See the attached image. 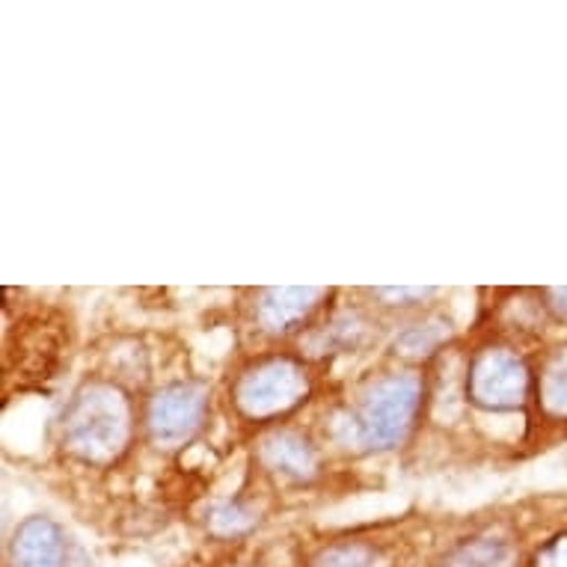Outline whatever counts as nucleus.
<instances>
[{
	"label": "nucleus",
	"mask_w": 567,
	"mask_h": 567,
	"mask_svg": "<svg viewBox=\"0 0 567 567\" xmlns=\"http://www.w3.org/2000/svg\"><path fill=\"white\" fill-rule=\"evenodd\" d=\"M425 404V378L410 369L383 372L357 392V399L333 425V437L348 449L374 455L401 446L416 429Z\"/></svg>",
	"instance_id": "nucleus-1"
},
{
	"label": "nucleus",
	"mask_w": 567,
	"mask_h": 567,
	"mask_svg": "<svg viewBox=\"0 0 567 567\" xmlns=\"http://www.w3.org/2000/svg\"><path fill=\"white\" fill-rule=\"evenodd\" d=\"M134 404L113 381H86L78 386L60 419V443L78 464L107 470L131 449Z\"/></svg>",
	"instance_id": "nucleus-2"
},
{
	"label": "nucleus",
	"mask_w": 567,
	"mask_h": 567,
	"mask_svg": "<svg viewBox=\"0 0 567 567\" xmlns=\"http://www.w3.org/2000/svg\"><path fill=\"white\" fill-rule=\"evenodd\" d=\"M309 392H312V374L300 357L268 353L235 374L229 401L241 419L268 425L303 408Z\"/></svg>",
	"instance_id": "nucleus-3"
},
{
	"label": "nucleus",
	"mask_w": 567,
	"mask_h": 567,
	"mask_svg": "<svg viewBox=\"0 0 567 567\" xmlns=\"http://www.w3.org/2000/svg\"><path fill=\"white\" fill-rule=\"evenodd\" d=\"M532 372L508 344L487 342L473 351L464 372V399L487 413H517L526 408Z\"/></svg>",
	"instance_id": "nucleus-4"
},
{
	"label": "nucleus",
	"mask_w": 567,
	"mask_h": 567,
	"mask_svg": "<svg viewBox=\"0 0 567 567\" xmlns=\"http://www.w3.org/2000/svg\"><path fill=\"white\" fill-rule=\"evenodd\" d=\"M208 386L199 381L164 383L146 404L143 429L158 449L185 446L208 416Z\"/></svg>",
	"instance_id": "nucleus-5"
},
{
	"label": "nucleus",
	"mask_w": 567,
	"mask_h": 567,
	"mask_svg": "<svg viewBox=\"0 0 567 567\" xmlns=\"http://www.w3.org/2000/svg\"><path fill=\"white\" fill-rule=\"evenodd\" d=\"M327 298L324 289H312V286H303V289H261L256 291V300H252V324L256 330L270 339H286V336L303 330V324L312 321L318 309H321V300Z\"/></svg>",
	"instance_id": "nucleus-6"
},
{
	"label": "nucleus",
	"mask_w": 567,
	"mask_h": 567,
	"mask_svg": "<svg viewBox=\"0 0 567 567\" xmlns=\"http://www.w3.org/2000/svg\"><path fill=\"white\" fill-rule=\"evenodd\" d=\"M256 461L265 466V473L279 475L286 482L307 484L321 473V452L316 440L298 429H270L268 434H261Z\"/></svg>",
	"instance_id": "nucleus-7"
},
{
	"label": "nucleus",
	"mask_w": 567,
	"mask_h": 567,
	"mask_svg": "<svg viewBox=\"0 0 567 567\" xmlns=\"http://www.w3.org/2000/svg\"><path fill=\"white\" fill-rule=\"evenodd\" d=\"M12 567H72L63 526L48 514H30L16 526L10 540Z\"/></svg>",
	"instance_id": "nucleus-8"
},
{
	"label": "nucleus",
	"mask_w": 567,
	"mask_h": 567,
	"mask_svg": "<svg viewBox=\"0 0 567 567\" xmlns=\"http://www.w3.org/2000/svg\"><path fill=\"white\" fill-rule=\"evenodd\" d=\"M440 567H517V549L503 535L482 532L473 538L457 540L443 556Z\"/></svg>",
	"instance_id": "nucleus-9"
},
{
	"label": "nucleus",
	"mask_w": 567,
	"mask_h": 567,
	"mask_svg": "<svg viewBox=\"0 0 567 567\" xmlns=\"http://www.w3.org/2000/svg\"><path fill=\"white\" fill-rule=\"evenodd\" d=\"M540 413L553 422H567V344L544 360L535 383Z\"/></svg>",
	"instance_id": "nucleus-10"
},
{
	"label": "nucleus",
	"mask_w": 567,
	"mask_h": 567,
	"mask_svg": "<svg viewBox=\"0 0 567 567\" xmlns=\"http://www.w3.org/2000/svg\"><path fill=\"white\" fill-rule=\"evenodd\" d=\"M449 336H452V327H449L446 318H425V321L404 327L395 336L392 348L408 363H425V360H431L449 342Z\"/></svg>",
	"instance_id": "nucleus-11"
},
{
	"label": "nucleus",
	"mask_w": 567,
	"mask_h": 567,
	"mask_svg": "<svg viewBox=\"0 0 567 567\" xmlns=\"http://www.w3.org/2000/svg\"><path fill=\"white\" fill-rule=\"evenodd\" d=\"M383 549L365 540H342L318 549L309 567H381Z\"/></svg>",
	"instance_id": "nucleus-12"
},
{
	"label": "nucleus",
	"mask_w": 567,
	"mask_h": 567,
	"mask_svg": "<svg viewBox=\"0 0 567 567\" xmlns=\"http://www.w3.org/2000/svg\"><path fill=\"white\" fill-rule=\"evenodd\" d=\"M205 526L208 532H215L217 538H238L256 526V514L238 499H226V503L212 505V512L205 514Z\"/></svg>",
	"instance_id": "nucleus-13"
},
{
	"label": "nucleus",
	"mask_w": 567,
	"mask_h": 567,
	"mask_svg": "<svg viewBox=\"0 0 567 567\" xmlns=\"http://www.w3.org/2000/svg\"><path fill=\"white\" fill-rule=\"evenodd\" d=\"M372 295L378 300H386V307H416L422 300L434 298L437 289H408V286H401V289H374Z\"/></svg>",
	"instance_id": "nucleus-14"
},
{
	"label": "nucleus",
	"mask_w": 567,
	"mask_h": 567,
	"mask_svg": "<svg viewBox=\"0 0 567 567\" xmlns=\"http://www.w3.org/2000/svg\"><path fill=\"white\" fill-rule=\"evenodd\" d=\"M532 567H567V532L547 540L532 558Z\"/></svg>",
	"instance_id": "nucleus-15"
},
{
	"label": "nucleus",
	"mask_w": 567,
	"mask_h": 567,
	"mask_svg": "<svg viewBox=\"0 0 567 567\" xmlns=\"http://www.w3.org/2000/svg\"><path fill=\"white\" fill-rule=\"evenodd\" d=\"M544 298H547V307L553 309L561 321H567V289H547L544 291Z\"/></svg>",
	"instance_id": "nucleus-16"
}]
</instances>
